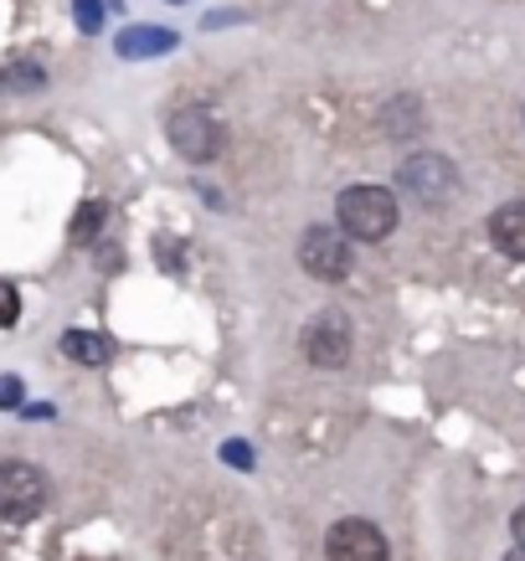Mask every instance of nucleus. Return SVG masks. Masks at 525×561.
<instances>
[{"label":"nucleus","mask_w":525,"mask_h":561,"mask_svg":"<svg viewBox=\"0 0 525 561\" xmlns=\"http://www.w3.org/2000/svg\"><path fill=\"white\" fill-rule=\"evenodd\" d=\"M335 217H340V232L356 242H381L397 232V217L402 206L391 196L387 186H345L335 202Z\"/></svg>","instance_id":"1"},{"label":"nucleus","mask_w":525,"mask_h":561,"mask_svg":"<svg viewBox=\"0 0 525 561\" xmlns=\"http://www.w3.org/2000/svg\"><path fill=\"white\" fill-rule=\"evenodd\" d=\"M166 135L175 145V154L191 160V165H206V160L221 154V119L212 108H202V103H181L166 119Z\"/></svg>","instance_id":"2"},{"label":"nucleus","mask_w":525,"mask_h":561,"mask_svg":"<svg viewBox=\"0 0 525 561\" xmlns=\"http://www.w3.org/2000/svg\"><path fill=\"white\" fill-rule=\"evenodd\" d=\"M47 511V474L26 459L0 463V520H36Z\"/></svg>","instance_id":"3"},{"label":"nucleus","mask_w":525,"mask_h":561,"mask_svg":"<svg viewBox=\"0 0 525 561\" xmlns=\"http://www.w3.org/2000/svg\"><path fill=\"white\" fill-rule=\"evenodd\" d=\"M397 186L412 202L443 206L458 191V171H454V160H443V154H412V160H402V171H397Z\"/></svg>","instance_id":"4"},{"label":"nucleus","mask_w":525,"mask_h":561,"mask_svg":"<svg viewBox=\"0 0 525 561\" xmlns=\"http://www.w3.org/2000/svg\"><path fill=\"white\" fill-rule=\"evenodd\" d=\"M351 345H356V335H351V320H345L340 309H324V314L309 320V330H305L309 366H320V371H340V366L351 360Z\"/></svg>","instance_id":"5"},{"label":"nucleus","mask_w":525,"mask_h":561,"mask_svg":"<svg viewBox=\"0 0 525 561\" xmlns=\"http://www.w3.org/2000/svg\"><path fill=\"white\" fill-rule=\"evenodd\" d=\"M299 263H305L309 278L340 284V278L351 273V242H345V232H335V227H309L305 242H299Z\"/></svg>","instance_id":"6"},{"label":"nucleus","mask_w":525,"mask_h":561,"mask_svg":"<svg viewBox=\"0 0 525 561\" xmlns=\"http://www.w3.org/2000/svg\"><path fill=\"white\" fill-rule=\"evenodd\" d=\"M324 557L330 561H387V536H381L372 520L351 515V520H340V526L330 530Z\"/></svg>","instance_id":"7"},{"label":"nucleus","mask_w":525,"mask_h":561,"mask_svg":"<svg viewBox=\"0 0 525 561\" xmlns=\"http://www.w3.org/2000/svg\"><path fill=\"white\" fill-rule=\"evenodd\" d=\"M490 242L505 257H521L525 263V202H505L490 217Z\"/></svg>","instance_id":"8"},{"label":"nucleus","mask_w":525,"mask_h":561,"mask_svg":"<svg viewBox=\"0 0 525 561\" xmlns=\"http://www.w3.org/2000/svg\"><path fill=\"white\" fill-rule=\"evenodd\" d=\"M114 351H119V345L109 341V335H99V330H68V335H62V356L78 360V366H109Z\"/></svg>","instance_id":"9"},{"label":"nucleus","mask_w":525,"mask_h":561,"mask_svg":"<svg viewBox=\"0 0 525 561\" xmlns=\"http://www.w3.org/2000/svg\"><path fill=\"white\" fill-rule=\"evenodd\" d=\"M170 47H175V32H166V26H129L119 36V57H155Z\"/></svg>","instance_id":"10"},{"label":"nucleus","mask_w":525,"mask_h":561,"mask_svg":"<svg viewBox=\"0 0 525 561\" xmlns=\"http://www.w3.org/2000/svg\"><path fill=\"white\" fill-rule=\"evenodd\" d=\"M381 129H387L391 139L423 135V103H418V99H391L387 114H381Z\"/></svg>","instance_id":"11"},{"label":"nucleus","mask_w":525,"mask_h":561,"mask_svg":"<svg viewBox=\"0 0 525 561\" xmlns=\"http://www.w3.org/2000/svg\"><path fill=\"white\" fill-rule=\"evenodd\" d=\"M103 217H109V206L103 202H83V211L72 217V242H99Z\"/></svg>","instance_id":"12"},{"label":"nucleus","mask_w":525,"mask_h":561,"mask_svg":"<svg viewBox=\"0 0 525 561\" xmlns=\"http://www.w3.org/2000/svg\"><path fill=\"white\" fill-rule=\"evenodd\" d=\"M42 83H47V72L32 68V62H21V68H5V72H0V88H5V93H32V88H42Z\"/></svg>","instance_id":"13"},{"label":"nucleus","mask_w":525,"mask_h":561,"mask_svg":"<svg viewBox=\"0 0 525 561\" xmlns=\"http://www.w3.org/2000/svg\"><path fill=\"white\" fill-rule=\"evenodd\" d=\"M16 320H21V294H16V284L0 278V330H11Z\"/></svg>","instance_id":"14"},{"label":"nucleus","mask_w":525,"mask_h":561,"mask_svg":"<svg viewBox=\"0 0 525 561\" xmlns=\"http://www.w3.org/2000/svg\"><path fill=\"white\" fill-rule=\"evenodd\" d=\"M72 16H78V26H83V32H99V26H103V5H99V0H72Z\"/></svg>","instance_id":"15"},{"label":"nucleus","mask_w":525,"mask_h":561,"mask_svg":"<svg viewBox=\"0 0 525 561\" xmlns=\"http://www.w3.org/2000/svg\"><path fill=\"white\" fill-rule=\"evenodd\" d=\"M510 530H515V541L525 546V505H521V511H515V520H510Z\"/></svg>","instance_id":"16"},{"label":"nucleus","mask_w":525,"mask_h":561,"mask_svg":"<svg viewBox=\"0 0 525 561\" xmlns=\"http://www.w3.org/2000/svg\"><path fill=\"white\" fill-rule=\"evenodd\" d=\"M16 397H21L16 381H0V402H16Z\"/></svg>","instance_id":"17"},{"label":"nucleus","mask_w":525,"mask_h":561,"mask_svg":"<svg viewBox=\"0 0 525 561\" xmlns=\"http://www.w3.org/2000/svg\"><path fill=\"white\" fill-rule=\"evenodd\" d=\"M505 561H525V546H521V551H510V557Z\"/></svg>","instance_id":"18"},{"label":"nucleus","mask_w":525,"mask_h":561,"mask_svg":"<svg viewBox=\"0 0 525 561\" xmlns=\"http://www.w3.org/2000/svg\"><path fill=\"white\" fill-rule=\"evenodd\" d=\"M170 5H186V0H170Z\"/></svg>","instance_id":"19"},{"label":"nucleus","mask_w":525,"mask_h":561,"mask_svg":"<svg viewBox=\"0 0 525 561\" xmlns=\"http://www.w3.org/2000/svg\"><path fill=\"white\" fill-rule=\"evenodd\" d=\"M521 119H525V108H521Z\"/></svg>","instance_id":"20"}]
</instances>
